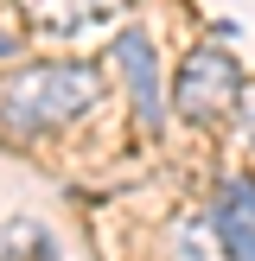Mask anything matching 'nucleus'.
<instances>
[{
    "label": "nucleus",
    "mask_w": 255,
    "mask_h": 261,
    "mask_svg": "<svg viewBox=\"0 0 255 261\" xmlns=\"http://www.w3.org/2000/svg\"><path fill=\"white\" fill-rule=\"evenodd\" d=\"M172 261H230L217 217H178L172 223Z\"/></svg>",
    "instance_id": "5"
},
{
    "label": "nucleus",
    "mask_w": 255,
    "mask_h": 261,
    "mask_svg": "<svg viewBox=\"0 0 255 261\" xmlns=\"http://www.w3.org/2000/svg\"><path fill=\"white\" fill-rule=\"evenodd\" d=\"M115 70H121V83H128V96H134V109H140V121L147 127H160L166 121V102H172V89H166V76H160V58H153V38L140 32V25H128V32H115Z\"/></svg>",
    "instance_id": "3"
},
{
    "label": "nucleus",
    "mask_w": 255,
    "mask_h": 261,
    "mask_svg": "<svg viewBox=\"0 0 255 261\" xmlns=\"http://www.w3.org/2000/svg\"><path fill=\"white\" fill-rule=\"evenodd\" d=\"M13 7H19V19L32 25V32H45V38H83V32H96V25L121 19L128 0H13Z\"/></svg>",
    "instance_id": "4"
},
{
    "label": "nucleus",
    "mask_w": 255,
    "mask_h": 261,
    "mask_svg": "<svg viewBox=\"0 0 255 261\" xmlns=\"http://www.w3.org/2000/svg\"><path fill=\"white\" fill-rule=\"evenodd\" d=\"M102 102V70L89 58L26 64L0 83V127L7 134H58Z\"/></svg>",
    "instance_id": "1"
},
{
    "label": "nucleus",
    "mask_w": 255,
    "mask_h": 261,
    "mask_svg": "<svg viewBox=\"0 0 255 261\" xmlns=\"http://www.w3.org/2000/svg\"><path fill=\"white\" fill-rule=\"evenodd\" d=\"M211 217H217V223H255V185H249V178H223Z\"/></svg>",
    "instance_id": "6"
},
{
    "label": "nucleus",
    "mask_w": 255,
    "mask_h": 261,
    "mask_svg": "<svg viewBox=\"0 0 255 261\" xmlns=\"http://www.w3.org/2000/svg\"><path fill=\"white\" fill-rule=\"evenodd\" d=\"M223 229V255L230 261H255V223H217Z\"/></svg>",
    "instance_id": "7"
},
{
    "label": "nucleus",
    "mask_w": 255,
    "mask_h": 261,
    "mask_svg": "<svg viewBox=\"0 0 255 261\" xmlns=\"http://www.w3.org/2000/svg\"><path fill=\"white\" fill-rule=\"evenodd\" d=\"M236 127L249 134V147H255V76H242V89H236Z\"/></svg>",
    "instance_id": "8"
},
{
    "label": "nucleus",
    "mask_w": 255,
    "mask_h": 261,
    "mask_svg": "<svg viewBox=\"0 0 255 261\" xmlns=\"http://www.w3.org/2000/svg\"><path fill=\"white\" fill-rule=\"evenodd\" d=\"M13 51H19V38H13V32H0V58H13Z\"/></svg>",
    "instance_id": "9"
},
{
    "label": "nucleus",
    "mask_w": 255,
    "mask_h": 261,
    "mask_svg": "<svg viewBox=\"0 0 255 261\" xmlns=\"http://www.w3.org/2000/svg\"><path fill=\"white\" fill-rule=\"evenodd\" d=\"M166 89H172V109L185 115V121L211 127V121H223V115H236L242 70H236V58H230L223 45H198V51H185V64H178V76Z\"/></svg>",
    "instance_id": "2"
}]
</instances>
